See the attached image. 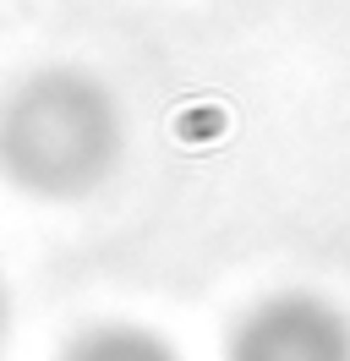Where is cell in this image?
Segmentation results:
<instances>
[{
  "label": "cell",
  "mask_w": 350,
  "mask_h": 361,
  "mask_svg": "<svg viewBox=\"0 0 350 361\" xmlns=\"http://www.w3.org/2000/svg\"><path fill=\"white\" fill-rule=\"evenodd\" d=\"M6 339H11V290L0 279V350H6Z\"/></svg>",
  "instance_id": "277c9868"
},
{
  "label": "cell",
  "mask_w": 350,
  "mask_h": 361,
  "mask_svg": "<svg viewBox=\"0 0 350 361\" xmlns=\"http://www.w3.org/2000/svg\"><path fill=\"white\" fill-rule=\"evenodd\" d=\"M224 361H350V312L318 290H274L241 312Z\"/></svg>",
  "instance_id": "7a4b0ae2"
},
{
  "label": "cell",
  "mask_w": 350,
  "mask_h": 361,
  "mask_svg": "<svg viewBox=\"0 0 350 361\" xmlns=\"http://www.w3.org/2000/svg\"><path fill=\"white\" fill-rule=\"evenodd\" d=\"M126 154V115L83 66H39L0 93V176L39 203L99 192Z\"/></svg>",
  "instance_id": "6da1fadb"
},
{
  "label": "cell",
  "mask_w": 350,
  "mask_h": 361,
  "mask_svg": "<svg viewBox=\"0 0 350 361\" xmlns=\"http://www.w3.org/2000/svg\"><path fill=\"white\" fill-rule=\"evenodd\" d=\"M61 361H181V350L143 323H93L66 339Z\"/></svg>",
  "instance_id": "3957f363"
}]
</instances>
